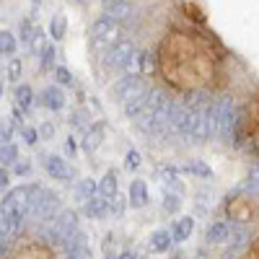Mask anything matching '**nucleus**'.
Segmentation results:
<instances>
[{
    "mask_svg": "<svg viewBox=\"0 0 259 259\" xmlns=\"http://www.w3.org/2000/svg\"><path fill=\"white\" fill-rule=\"evenodd\" d=\"M207 117H210V135L212 138H233V130L239 124V112L231 99H218L207 106Z\"/></svg>",
    "mask_w": 259,
    "mask_h": 259,
    "instance_id": "obj_1",
    "label": "nucleus"
},
{
    "mask_svg": "<svg viewBox=\"0 0 259 259\" xmlns=\"http://www.w3.org/2000/svg\"><path fill=\"white\" fill-rule=\"evenodd\" d=\"M29 205H31V215L36 221H50L57 210V197L50 189L29 187Z\"/></svg>",
    "mask_w": 259,
    "mask_h": 259,
    "instance_id": "obj_2",
    "label": "nucleus"
},
{
    "mask_svg": "<svg viewBox=\"0 0 259 259\" xmlns=\"http://www.w3.org/2000/svg\"><path fill=\"white\" fill-rule=\"evenodd\" d=\"M106 68H112V70H119V73H127L133 65L138 62V57H135V45L133 41H117V45L106 52Z\"/></svg>",
    "mask_w": 259,
    "mask_h": 259,
    "instance_id": "obj_3",
    "label": "nucleus"
},
{
    "mask_svg": "<svg viewBox=\"0 0 259 259\" xmlns=\"http://www.w3.org/2000/svg\"><path fill=\"white\" fill-rule=\"evenodd\" d=\"M145 94H148V91H145V83H143L138 75H133V73L122 75V78L114 83V96H117L122 104L135 101V99H140V96H145Z\"/></svg>",
    "mask_w": 259,
    "mask_h": 259,
    "instance_id": "obj_4",
    "label": "nucleus"
},
{
    "mask_svg": "<svg viewBox=\"0 0 259 259\" xmlns=\"http://www.w3.org/2000/svg\"><path fill=\"white\" fill-rule=\"evenodd\" d=\"M117 36H119V24L112 21L109 16H101L94 29H91V39H94V47H104V45H117Z\"/></svg>",
    "mask_w": 259,
    "mask_h": 259,
    "instance_id": "obj_5",
    "label": "nucleus"
},
{
    "mask_svg": "<svg viewBox=\"0 0 259 259\" xmlns=\"http://www.w3.org/2000/svg\"><path fill=\"white\" fill-rule=\"evenodd\" d=\"M228 241H231V246H228V251H226V259H233L236 254H241V251L251 244V233H249L244 226H233Z\"/></svg>",
    "mask_w": 259,
    "mask_h": 259,
    "instance_id": "obj_6",
    "label": "nucleus"
},
{
    "mask_svg": "<svg viewBox=\"0 0 259 259\" xmlns=\"http://www.w3.org/2000/svg\"><path fill=\"white\" fill-rule=\"evenodd\" d=\"M45 168H47V174L52 179H70L73 177L70 163L65 161V158H60V156H47L45 158Z\"/></svg>",
    "mask_w": 259,
    "mask_h": 259,
    "instance_id": "obj_7",
    "label": "nucleus"
},
{
    "mask_svg": "<svg viewBox=\"0 0 259 259\" xmlns=\"http://www.w3.org/2000/svg\"><path fill=\"white\" fill-rule=\"evenodd\" d=\"M104 16H109L112 21L122 24V21H127L130 16H133V3H130V0H114V3H106L104 6Z\"/></svg>",
    "mask_w": 259,
    "mask_h": 259,
    "instance_id": "obj_8",
    "label": "nucleus"
},
{
    "mask_svg": "<svg viewBox=\"0 0 259 259\" xmlns=\"http://www.w3.org/2000/svg\"><path fill=\"white\" fill-rule=\"evenodd\" d=\"M112 197H106V194H94V197L85 202V215H91V218H104V215L112 212Z\"/></svg>",
    "mask_w": 259,
    "mask_h": 259,
    "instance_id": "obj_9",
    "label": "nucleus"
},
{
    "mask_svg": "<svg viewBox=\"0 0 259 259\" xmlns=\"http://www.w3.org/2000/svg\"><path fill=\"white\" fill-rule=\"evenodd\" d=\"M231 223H226V221H215V223H210V228H207V233H205V241L207 244H226L228 239H231Z\"/></svg>",
    "mask_w": 259,
    "mask_h": 259,
    "instance_id": "obj_10",
    "label": "nucleus"
},
{
    "mask_svg": "<svg viewBox=\"0 0 259 259\" xmlns=\"http://www.w3.org/2000/svg\"><path fill=\"white\" fill-rule=\"evenodd\" d=\"M57 228L62 231V236L65 239H70L73 233H78V215L73 212V210H62L60 215H57Z\"/></svg>",
    "mask_w": 259,
    "mask_h": 259,
    "instance_id": "obj_11",
    "label": "nucleus"
},
{
    "mask_svg": "<svg viewBox=\"0 0 259 259\" xmlns=\"http://www.w3.org/2000/svg\"><path fill=\"white\" fill-rule=\"evenodd\" d=\"M41 104H45L47 109H55V112H60L62 106H65V96H62V91L57 89V85H47V89H45V94H41Z\"/></svg>",
    "mask_w": 259,
    "mask_h": 259,
    "instance_id": "obj_12",
    "label": "nucleus"
},
{
    "mask_svg": "<svg viewBox=\"0 0 259 259\" xmlns=\"http://www.w3.org/2000/svg\"><path fill=\"white\" fill-rule=\"evenodd\" d=\"M171 241H174V236H171L168 231H156L153 236H150L148 249L153 251V254H163V251H168V249H171Z\"/></svg>",
    "mask_w": 259,
    "mask_h": 259,
    "instance_id": "obj_13",
    "label": "nucleus"
},
{
    "mask_svg": "<svg viewBox=\"0 0 259 259\" xmlns=\"http://www.w3.org/2000/svg\"><path fill=\"white\" fill-rule=\"evenodd\" d=\"M104 140V124H94L85 130V135H83V150H89V153H94V150L101 145Z\"/></svg>",
    "mask_w": 259,
    "mask_h": 259,
    "instance_id": "obj_14",
    "label": "nucleus"
},
{
    "mask_svg": "<svg viewBox=\"0 0 259 259\" xmlns=\"http://www.w3.org/2000/svg\"><path fill=\"white\" fill-rule=\"evenodd\" d=\"M192 228H194V221H192V218H179V221L174 223V228H171V236H174V244L187 241L189 236H192Z\"/></svg>",
    "mask_w": 259,
    "mask_h": 259,
    "instance_id": "obj_15",
    "label": "nucleus"
},
{
    "mask_svg": "<svg viewBox=\"0 0 259 259\" xmlns=\"http://www.w3.org/2000/svg\"><path fill=\"white\" fill-rule=\"evenodd\" d=\"M130 202H133L135 207H143L148 202V187L143 179H135L133 184H130Z\"/></svg>",
    "mask_w": 259,
    "mask_h": 259,
    "instance_id": "obj_16",
    "label": "nucleus"
},
{
    "mask_svg": "<svg viewBox=\"0 0 259 259\" xmlns=\"http://www.w3.org/2000/svg\"><path fill=\"white\" fill-rule=\"evenodd\" d=\"M16 104L21 106V109H31V104H34V91H31V85H16Z\"/></svg>",
    "mask_w": 259,
    "mask_h": 259,
    "instance_id": "obj_17",
    "label": "nucleus"
},
{
    "mask_svg": "<svg viewBox=\"0 0 259 259\" xmlns=\"http://www.w3.org/2000/svg\"><path fill=\"white\" fill-rule=\"evenodd\" d=\"M99 192L106 194V197H114V194H117V174H114V171H106V174L101 177Z\"/></svg>",
    "mask_w": 259,
    "mask_h": 259,
    "instance_id": "obj_18",
    "label": "nucleus"
},
{
    "mask_svg": "<svg viewBox=\"0 0 259 259\" xmlns=\"http://www.w3.org/2000/svg\"><path fill=\"white\" fill-rule=\"evenodd\" d=\"M75 192H78V197H80L83 202H89V200L94 197V194L99 192V184H96L94 179H83V182H78Z\"/></svg>",
    "mask_w": 259,
    "mask_h": 259,
    "instance_id": "obj_19",
    "label": "nucleus"
},
{
    "mask_svg": "<svg viewBox=\"0 0 259 259\" xmlns=\"http://www.w3.org/2000/svg\"><path fill=\"white\" fill-rule=\"evenodd\" d=\"M0 161H3V166L16 163V161H18V148H16L13 143H3V150H0Z\"/></svg>",
    "mask_w": 259,
    "mask_h": 259,
    "instance_id": "obj_20",
    "label": "nucleus"
},
{
    "mask_svg": "<svg viewBox=\"0 0 259 259\" xmlns=\"http://www.w3.org/2000/svg\"><path fill=\"white\" fill-rule=\"evenodd\" d=\"M0 50H3V55L13 57V52H16V36H13L11 31H3V34H0Z\"/></svg>",
    "mask_w": 259,
    "mask_h": 259,
    "instance_id": "obj_21",
    "label": "nucleus"
},
{
    "mask_svg": "<svg viewBox=\"0 0 259 259\" xmlns=\"http://www.w3.org/2000/svg\"><path fill=\"white\" fill-rule=\"evenodd\" d=\"M184 171H187V174H197V177H202V179H207V177L212 174V171H210L202 161H192V163H187Z\"/></svg>",
    "mask_w": 259,
    "mask_h": 259,
    "instance_id": "obj_22",
    "label": "nucleus"
},
{
    "mask_svg": "<svg viewBox=\"0 0 259 259\" xmlns=\"http://www.w3.org/2000/svg\"><path fill=\"white\" fill-rule=\"evenodd\" d=\"M65 29H68V26H65V18L62 16H55L52 18V24H50V34H52V39H62L65 36Z\"/></svg>",
    "mask_w": 259,
    "mask_h": 259,
    "instance_id": "obj_23",
    "label": "nucleus"
},
{
    "mask_svg": "<svg viewBox=\"0 0 259 259\" xmlns=\"http://www.w3.org/2000/svg\"><path fill=\"white\" fill-rule=\"evenodd\" d=\"M246 192H251V194H259V163L249 171V177H246Z\"/></svg>",
    "mask_w": 259,
    "mask_h": 259,
    "instance_id": "obj_24",
    "label": "nucleus"
},
{
    "mask_svg": "<svg viewBox=\"0 0 259 259\" xmlns=\"http://www.w3.org/2000/svg\"><path fill=\"white\" fill-rule=\"evenodd\" d=\"M179 207H182L179 192H174V194H171V192H166V197H163V210H166V212H177Z\"/></svg>",
    "mask_w": 259,
    "mask_h": 259,
    "instance_id": "obj_25",
    "label": "nucleus"
},
{
    "mask_svg": "<svg viewBox=\"0 0 259 259\" xmlns=\"http://www.w3.org/2000/svg\"><path fill=\"white\" fill-rule=\"evenodd\" d=\"M36 31H39V29H34V24H31V18H26V21H21V39H24L26 45H31V39L36 36Z\"/></svg>",
    "mask_w": 259,
    "mask_h": 259,
    "instance_id": "obj_26",
    "label": "nucleus"
},
{
    "mask_svg": "<svg viewBox=\"0 0 259 259\" xmlns=\"http://www.w3.org/2000/svg\"><path fill=\"white\" fill-rule=\"evenodd\" d=\"M6 75H8V80H13V83L21 78V60H18V57H11V60H8Z\"/></svg>",
    "mask_w": 259,
    "mask_h": 259,
    "instance_id": "obj_27",
    "label": "nucleus"
},
{
    "mask_svg": "<svg viewBox=\"0 0 259 259\" xmlns=\"http://www.w3.org/2000/svg\"><path fill=\"white\" fill-rule=\"evenodd\" d=\"M138 62H140V70H143L145 75L156 70V62H153V52H143V55L138 57Z\"/></svg>",
    "mask_w": 259,
    "mask_h": 259,
    "instance_id": "obj_28",
    "label": "nucleus"
},
{
    "mask_svg": "<svg viewBox=\"0 0 259 259\" xmlns=\"http://www.w3.org/2000/svg\"><path fill=\"white\" fill-rule=\"evenodd\" d=\"M68 259H91V251H89V246H73V244H68Z\"/></svg>",
    "mask_w": 259,
    "mask_h": 259,
    "instance_id": "obj_29",
    "label": "nucleus"
},
{
    "mask_svg": "<svg viewBox=\"0 0 259 259\" xmlns=\"http://www.w3.org/2000/svg\"><path fill=\"white\" fill-rule=\"evenodd\" d=\"M39 55H41V68H55V47L52 45H47Z\"/></svg>",
    "mask_w": 259,
    "mask_h": 259,
    "instance_id": "obj_30",
    "label": "nucleus"
},
{
    "mask_svg": "<svg viewBox=\"0 0 259 259\" xmlns=\"http://www.w3.org/2000/svg\"><path fill=\"white\" fill-rule=\"evenodd\" d=\"M55 78H57V83H62V85H70L73 83V73L68 70V68H55Z\"/></svg>",
    "mask_w": 259,
    "mask_h": 259,
    "instance_id": "obj_31",
    "label": "nucleus"
},
{
    "mask_svg": "<svg viewBox=\"0 0 259 259\" xmlns=\"http://www.w3.org/2000/svg\"><path fill=\"white\" fill-rule=\"evenodd\" d=\"M124 166H127L130 171L140 168V153H138V150H127V156H124Z\"/></svg>",
    "mask_w": 259,
    "mask_h": 259,
    "instance_id": "obj_32",
    "label": "nucleus"
},
{
    "mask_svg": "<svg viewBox=\"0 0 259 259\" xmlns=\"http://www.w3.org/2000/svg\"><path fill=\"white\" fill-rule=\"evenodd\" d=\"M21 138L26 140V145H34L39 140V133H36L34 127H24V130H21Z\"/></svg>",
    "mask_w": 259,
    "mask_h": 259,
    "instance_id": "obj_33",
    "label": "nucleus"
},
{
    "mask_svg": "<svg viewBox=\"0 0 259 259\" xmlns=\"http://www.w3.org/2000/svg\"><path fill=\"white\" fill-rule=\"evenodd\" d=\"M124 210V197H122V194H114V197H112V212H122Z\"/></svg>",
    "mask_w": 259,
    "mask_h": 259,
    "instance_id": "obj_34",
    "label": "nucleus"
},
{
    "mask_svg": "<svg viewBox=\"0 0 259 259\" xmlns=\"http://www.w3.org/2000/svg\"><path fill=\"white\" fill-rule=\"evenodd\" d=\"M29 171H31V163L29 161H16V174L18 177H26Z\"/></svg>",
    "mask_w": 259,
    "mask_h": 259,
    "instance_id": "obj_35",
    "label": "nucleus"
},
{
    "mask_svg": "<svg viewBox=\"0 0 259 259\" xmlns=\"http://www.w3.org/2000/svg\"><path fill=\"white\" fill-rule=\"evenodd\" d=\"M39 135L50 140V138L55 135V127H52V124H41V127H39Z\"/></svg>",
    "mask_w": 259,
    "mask_h": 259,
    "instance_id": "obj_36",
    "label": "nucleus"
},
{
    "mask_svg": "<svg viewBox=\"0 0 259 259\" xmlns=\"http://www.w3.org/2000/svg\"><path fill=\"white\" fill-rule=\"evenodd\" d=\"M0 138H3V143H11L13 140V124H3V135Z\"/></svg>",
    "mask_w": 259,
    "mask_h": 259,
    "instance_id": "obj_37",
    "label": "nucleus"
},
{
    "mask_svg": "<svg viewBox=\"0 0 259 259\" xmlns=\"http://www.w3.org/2000/svg\"><path fill=\"white\" fill-rule=\"evenodd\" d=\"M254 117H256V127H254V138H256V140H254L251 145H254V148L259 150V106H256V112H254Z\"/></svg>",
    "mask_w": 259,
    "mask_h": 259,
    "instance_id": "obj_38",
    "label": "nucleus"
},
{
    "mask_svg": "<svg viewBox=\"0 0 259 259\" xmlns=\"http://www.w3.org/2000/svg\"><path fill=\"white\" fill-rule=\"evenodd\" d=\"M8 184H11V177H8V171L3 168V171H0V187H3V189H6Z\"/></svg>",
    "mask_w": 259,
    "mask_h": 259,
    "instance_id": "obj_39",
    "label": "nucleus"
},
{
    "mask_svg": "<svg viewBox=\"0 0 259 259\" xmlns=\"http://www.w3.org/2000/svg\"><path fill=\"white\" fill-rule=\"evenodd\" d=\"M65 150H68V153L73 156V153H75V143H73V140H68V143H65Z\"/></svg>",
    "mask_w": 259,
    "mask_h": 259,
    "instance_id": "obj_40",
    "label": "nucleus"
},
{
    "mask_svg": "<svg viewBox=\"0 0 259 259\" xmlns=\"http://www.w3.org/2000/svg\"><path fill=\"white\" fill-rule=\"evenodd\" d=\"M249 259H259V246H256V249L251 251V256H249Z\"/></svg>",
    "mask_w": 259,
    "mask_h": 259,
    "instance_id": "obj_41",
    "label": "nucleus"
},
{
    "mask_svg": "<svg viewBox=\"0 0 259 259\" xmlns=\"http://www.w3.org/2000/svg\"><path fill=\"white\" fill-rule=\"evenodd\" d=\"M119 259H135V254H130V251H127V254H122Z\"/></svg>",
    "mask_w": 259,
    "mask_h": 259,
    "instance_id": "obj_42",
    "label": "nucleus"
},
{
    "mask_svg": "<svg viewBox=\"0 0 259 259\" xmlns=\"http://www.w3.org/2000/svg\"><path fill=\"white\" fill-rule=\"evenodd\" d=\"M106 3H114V0H104V6H106Z\"/></svg>",
    "mask_w": 259,
    "mask_h": 259,
    "instance_id": "obj_43",
    "label": "nucleus"
},
{
    "mask_svg": "<svg viewBox=\"0 0 259 259\" xmlns=\"http://www.w3.org/2000/svg\"><path fill=\"white\" fill-rule=\"evenodd\" d=\"M75 3H83V0H75Z\"/></svg>",
    "mask_w": 259,
    "mask_h": 259,
    "instance_id": "obj_44",
    "label": "nucleus"
}]
</instances>
